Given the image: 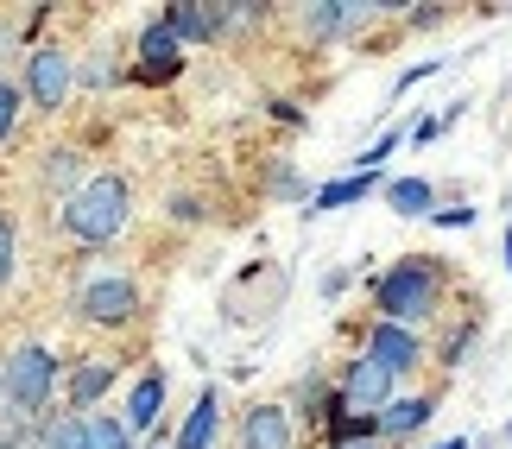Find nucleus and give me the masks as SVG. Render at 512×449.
<instances>
[{"instance_id": "nucleus-1", "label": "nucleus", "mask_w": 512, "mask_h": 449, "mask_svg": "<svg viewBox=\"0 0 512 449\" xmlns=\"http://www.w3.org/2000/svg\"><path fill=\"white\" fill-rule=\"evenodd\" d=\"M121 222H127V184L121 178H89L64 209V228L76 241H108V234H121Z\"/></svg>"}, {"instance_id": "nucleus-2", "label": "nucleus", "mask_w": 512, "mask_h": 449, "mask_svg": "<svg viewBox=\"0 0 512 449\" xmlns=\"http://www.w3.org/2000/svg\"><path fill=\"white\" fill-rule=\"evenodd\" d=\"M430 304H437V272H430L424 260H405V266H392L386 279H380L386 323H411V317H424Z\"/></svg>"}, {"instance_id": "nucleus-3", "label": "nucleus", "mask_w": 512, "mask_h": 449, "mask_svg": "<svg viewBox=\"0 0 512 449\" xmlns=\"http://www.w3.org/2000/svg\"><path fill=\"white\" fill-rule=\"evenodd\" d=\"M51 380H57V361L45 355V348H19V355L7 361V380L0 386H7V405L26 418V412H38V405L51 399Z\"/></svg>"}, {"instance_id": "nucleus-4", "label": "nucleus", "mask_w": 512, "mask_h": 449, "mask_svg": "<svg viewBox=\"0 0 512 449\" xmlns=\"http://www.w3.org/2000/svg\"><path fill=\"white\" fill-rule=\"evenodd\" d=\"M133 304H140V298H133L127 279H95V285L83 291V317H89V323H127Z\"/></svg>"}, {"instance_id": "nucleus-5", "label": "nucleus", "mask_w": 512, "mask_h": 449, "mask_svg": "<svg viewBox=\"0 0 512 449\" xmlns=\"http://www.w3.org/2000/svg\"><path fill=\"white\" fill-rule=\"evenodd\" d=\"M386 393H392V367L361 355V361H354V374H348V386H342V399L354 405V412H373V405H386Z\"/></svg>"}, {"instance_id": "nucleus-6", "label": "nucleus", "mask_w": 512, "mask_h": 449, "mask_svg": "<svg viewBox=\"0 0 512 449\" xmlns=\"http://www.w3.org/2000/svg\"><path fill=\"white\" fill-rule=\"evenodd\" d=\"M32 95H38V108H64V95H70V57L64 51L32 57Z\"/></svg>"}, {"instance_id": "nucleus-7", "label": "nucleus", "mask_w": 512, "mask_h": 449, "mask_svg": "<svg viewBox=\"0 0 512 449\" xmlns=\"http://www.w3.org/2000/svg\"><path fill=\"white\" fill-rule=\"evenodd\" d=\"M367 355L380 361V367H392V374H405V367L418 361V336L399 329V323H380V329H373V342H367Z\"/></svg>"}, {"instance_id": "nucleus-8", "label": "nucleus", "mask_w": 512, "mask_h": 449, "mask_svg": "<svg viewBox=\"0 0 512 449\" xmlns=\"http://www.w3.org/2000/svg\"><path fill=\"white\" fill-rule=\"evenodd\" d=\"M177 45H184V38H177L171 26H165V19H159V26H146V38H140V57H146V83H159V76H171L177 70Z\"/></svg>"}, {"instance_id": "nucleus-9", "label": "nucleus", "mask_w": 512, "mask_h": 449, "mask_svg": "<svg viewBox=\"0 0 512 449\" xmlns=\"http://www.w3.org/2000/svg\"><path fill=\"white\" fill-rule=\"evenodd\" d=\"M247 449H291V418L279 412V405L247 412Z\"/></svg>"}, {"instance_id": "nucleus-10", "label": "nucleus", "mask_w": 512, "mask_h": 449, "mask_svg": "<svg viewBox=\"0 0 512 449\" xmlns=\"http://www.w3.org/2000/svg\"><path fill=\"white\" fill-rule=\"evenodd\" d=\"M159 405H165V380L146 374L140 386H133V399H127V424L133 431H152V424H159Z\"/></svg>"}, {"instance_id": "nucleus-11", "label": "nucleus", "mask_w": 512, "mask_h": 449, "mask_svg": "<svg viewBox=\"0 0 512 449\" xmlns=\"http://www.w3.org/2000/svg\"><path fill=\"white\" fill-rule=\"evenodd\" d=\"M209 437H215V393L196 399V412L184 424V437H177V449H209Z\"/></svg>"}, {"instance_id": "nucleus-12", "label": "nucleus", "mask_w": 512, "mask_h": 449, "mask_svg": "<svg viewBox=\"0 0 512 449\" xmlns=\"http://www.w3.org/2000/svg\"><path fill=\"white\" fill-rule=\"evenodd\" d=\"M424 418H430V399H399V405H386V412H380V431L399 437V431H418Z\"/></svg>"}, {"instance_id": "nucleus-13", "label": "nucleus", "mask_w": 512, "mask_h": 449, "mask_svg": "<svg viewBox=\"0 0 512 449\" xmlns=\"http://www.w3.org/2000/svg\"><path fill=\"white\" fill-rule=\"evenodd\" d=\"M386 203L399 209V216H424V209H430V184L424 178H399V184L386 190Z\"/></svg>"}, {"instance_id": "nucleus-14", "label": "nucleus", "mask_w": 512, "mask_h": 449, "mask_svg": "<svg viewBox=\"0 0 512 449\" xmlns=\"http://www.w3.org/2000/svg\"><path fill=\"white\" fill-rule=\"evenodd\" d=\"M367 190H373V178H367V171H361V178H336V184H323V190H317V209H342V203H361Z\"/></svg>"}, {"instance_id": "nucleus-15", "label": "nucleus", "mask_w": 512, "mask_h": 449, "mask_svg": "<svg viewBox=\"0 0 512 449\" xmlns=\"http://www.w3.org/2000/svg\"><path fill=\"white\" fill-rule=\"evenodd\" d=\"M83 449H127L121 418H83Z\"/></svg>"}, {"instance_id": "nucleus-16", "label": "nucleus", "mask_w": 512, "mask_h": 449, "mask_svg": "<svg viewBox=\"0 0 512 449\" xmlns=\"http://www.w3.org/2000/svg\"><path fill=\"white\" fill-rule=\"evenodd\" d=\"M165 26H171L177 38H209V32H215V19H209L203 7H171V13H165Z\"/></svg>"}, {"instance_id": "nucleus-17", "label": "nucleus", "mask_w": 512, "mask_h": 449, "mask_svg": "<svg viewBox=\"0 0 512 449\" xmlns=\"http://www.w3.org/2000/svg\"><path fill=\"white\" fill-rule=\"evenodd\" d=\"M108 380H114V367H83V374L70 380V399H76V405L102 399V393H108Z\"/></svg>"}, {"instance_id": "nucleus-18", "label": "nucleus", "mask_w": 512, "mask_h": 449, "mask_svg": "<svg viewBox=\"0 0 512 449\" xmlns=\"http://www.w3.org/2000/svg\"><path fill=\"white\" fill-rule=\"evenodd\" d=\"M38 449H83V418H51Z\"/></svg>"}, {"instance_id": "nucleus-19", "label": "nucleus", "mask_w": 512, "mask_h": 449, "mask_svg": "<svg viewBox=\"0 0 512 449\" xmlns=\"http://www.w3.org/2000/svg\"><path fill=\"white\" fill-rule=\"evenodd\" d=\"M348 19H354V7H317L310 13V32H342Z\"/></svg>"}, {"instance_id": "nucleus-20", "label": "nucleus", "mask_w": 512, "mask_h": 449, "mask_svg": "<svg viewBox=\"0 0 512 449\" xmlns=\"http://www.w3.org/2000/svg\"><path fill=\"white\" fill-rule=\"evenodd\" d=\"M13 114H19V89H13V83H0V140H7Z\"/></svg>"}, {"instance_id": "nucleus-21", "label": "nucleus", "mask_w": 512, "mask_h": 449, "mask_svg": "<svg viewBox=\"0 0 512 449\" xmlns=\"http://www.w3.org/2000/svg\"><path fill=\"white\" fill-rule=\"evenodd\" d=\"M7 272H13V228L0 216V285H7Z\"/></svg>"}, {"instance_id": "nucleus-22", "label": "nucleus", "mask_w": 512, "mask_h": 449, "mask_svg": "<svg viewBox=\"0 0 512 449\" xmlns=\"http://www.w3.org/2000/svg\"><path fill=\"white\" fill-rule=\"evenodd\" d=\"M336 449H380V443H373V437H354V443H336Z\"/></svg>"}, {"instance_id": "nucleus-23", "label": "nucleus", "mask_w": 512, "mask_h": 449, "mask_svg": "<svg viewBox=\"0 0 512 449\" xmlns=\"http://www.w3.org/2000/svg\"><path fill=\"white\" fill-rule=\"evenodd\" d=\"M506 272H512V228H506Z\"/></svg>"}, {"instance_id": "nucleus-24", "label": "nucleus", "mask_w": 512, "mask_h": 449, "mask_svg": "<svg viewBox=\"0 0 512 449\" xmlns=\"http://www.w3.org/2000/svg\"><path fill=\"white\" fill-rule=\"evenodd\" d=\"M437 449H462V437H449V443H437Z\"/></svg>"}]
</instances>
